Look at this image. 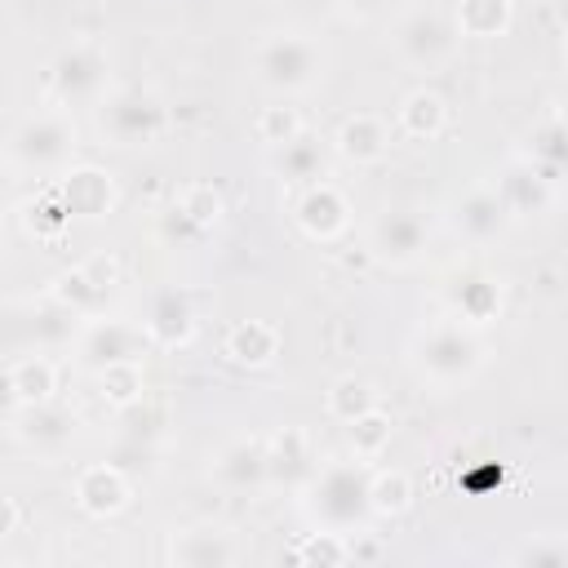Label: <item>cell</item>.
I'll return each mask as SVG.
<instances>
[{"label":"cell","mask_w":568,"mask_h":568,"mask_svg":"<svg viewBox=\"0 0 568 568\" xmlns=\"http://www.w3.org/2000/svg\"><path fill=\"white\" fill-rule=\"evenodd\" d=\"M368 484L373 470L364 457L351 462H324L315 466V475L302 484V510L315 528H337V532H359L373 519V501H368Z\"/></svg>","instance_id":"cell-1"},{"label":"cell","mask_w":568,"mask_h":568,"mask_svg":"<svg viewBox=\"0 0 568 568\" xmlns=\"http://www.w3.org/2000/svg\"><path fill=\"white\" fill-rule=\"evenodd\" d=\"M488 359V342L479 324H466L457 315H439L435 324H426L413 342V368L422 382L448 390L470 382Z\"/></svg>","instance_id":"cell-2"},{"label":"cell","mask_w":568,"mask_h":568,"mask_svg":"<svg viewBox=\"0 0 568 568\" xmlns=\"http://www.w3.org/2000/svg\"><path fill=\"white\" fill-rule=\"evenodd\" d=\"M248 71L266 93H306L324 75V53L306 31H266L248 53Z\"/></svg>","instance_id":"cell-3"},{"label":"cell","mask_w":568,"mask_h":568,"mask_svg":"<svg viewBox=\"0 0 568 568\" xmlns=\"http://www.w3.org/2000/svg\"><path fill=\"white\" fill-rule=\"evenodd\" d=\"M75 155V120L62 106L31 111L9 133V164L22 173H62Z\"/></svg>","instance_id":"cell-4"},{"label":"cell","mask_w":568,"mask_h":568,"mask_svg":"<svg viewBox=\"0 0 568 568\" xmlns=\"http://www.w3.org/2000/svg\"><path fill=\"white\" fill-rule=\"evenodd\" d=\"M98 124L115 146H151L169 129V106L142 84H120L98 102Z\"/></svg>","instance_id":"cell-5"},{"label":"cell","mask_w":568,"mask_h":568,"mask_svg":"<svg viewBox=\"0 0 568 568\" xmlns=\"http://www.w3.org/2000/svg\"><path fill=\"white\" fill-rule=\"evenodd\" d=\"M457 40H462L457 22L444 18L439 9H413V13H404L390 27V44H395L399 62H408L413 71H439V67H448L453 53H457Z\"/></svg>","instance_id":"cell-6"},{"label":"cell","mask_w":568,"mask_h":568,"mask_svg":"<svg viewBox=\"0 0 568 568\" xmlns=\"http://www.w3.org/2000/svg\"><path fill=\"white\" fill-rule=\"evenodd\" d=\"M49 93L58 106H80V102H102L106 98V53L89 40L67 44L49 62Z\"/></svg>","instance_id":"cell-7"},{"label":"cell","mask_w":568,"mask_h":568,"mask_svg":"<svg viewBox=\"0 0 568 568\" xmlns=\"http://www.w3.org/2000/svg\"><path fill=\"white\" fill-rule=\"evenodd\" d=\"M430 244V226L417 209H382L368 226V253L382 262V266H413Z\"/></svg>","instance_id":"cell-8"},{"label":"cell","mask_w":568,"mask_h":568,"mask_svg":"<svg viewBox=\"0 0 568 568\" xmlns=\"http://www.w3.org/2000/svg\"><path fill=\"white\" fill-rule=\"evenodd\" d=\"M293 222H297V231L306 240L333 244L351 226V200L342 195V186H333L328 178H320V182L302 186V195L293 200Z\"/></svg>","instance_id":"cell-9"},{"label":"cell","mask_w":568,"mask_h":568,"mask_svg":"<svg viewBox=\"0 0 568 568\" xmlns=\"http://www.w3.org/2000/svg\"><path fill=\"white\" fill-rule=\"evenodd\" d=\"M71 497H75V506H80L89 519H111V515H120V510L129 506L133 488H129V475H124L120 466H111V462H89V466L75 470Z\"/></svg>","instance_id":"cell-10"},{"label":"cell","mask_w":568,"mask_h":568,"mask_svg":"<svg viewBox=\"0 0 568 568\" xmlns=\"http://www.w3.org/2000/svg\"><path fill=\"white\" fill-rule=\"evenodd\" d=\"M142 333L151 346H164V351H178L195 337V306L182 288H155L146 297V311H142Z\"/></svg>","instance_id":"cell-11"},{"label":"cell","mask_w":568,"mask_h":568,"mask_svg":"<svg viewBox=\"0 0 568 568\" xmlns=\"http://www.w3.org/2000/svg\"><path fill=\"white\" fill-rule=\"evenodd\" d=\"M146 346V333L142 324H129V320H89L75 351L89 368H106V364H120V359H138Z\"/></svg>","instance_id":"cell-12"},{"label":"cell","mask_w":568,"mask_h":568,"mask_svg":"<svg viewBox=\"0 0 568 568\" xmlns=\"http://www.w3.org/2000/svg\"><path fill=\"white\" fill-rule=\"evenodd\" d=\"M333 151L355 169H373V164H382L390 155V124L382 115H373V111H355V115H346L337 124Z\"/></svg>","instance_id":"cell-13"},{"label":"cell","mask_w":568,"mask_h":568,"mask_svg":"<svg viewBox=\"0 0 568 568\" xmlns=\"http://www.w3.org/2000/svg\"><path fill=\"white\" fill-rule=\"evenodd\" d=\"M58 191H62L71 217H80V222H98V217H106V213L115 209V182H111V173L98 169V164L67 169V173L58 178Z\"/></svg>","instance_id":"cell-14"},{"label":"cell","mask_w":568,"mask_h":568,"mask_svg":"<svg viewBox=\"0 0 568 568\" xmlns=\"http://www.w3.org/2000/svg\"><path fill=\"white\" fill-rule=\"evenodd\" d=\"M235 559H240V550H235L231 532L217 528V524L182 528L169 541V564H178V568H226Z\"/></svg>","instance_id":"cell-15"},{"label":"cell","mask_w":568,"mask_h":568,"mask_svg":"<svg viewBox=\"0 0 568 568\" xmlns=\"http://www.w3.org/2000/svg\"><path fill=\"white\" fill-rule=\"evenodd\" d=\"M453 226H457L466 240L488 244V240H497V235L510 226V209H506V200H501L497 186H470V191L457 200V209H453Z\"/></svg>","instance_id":"cell-16"},{"label":"cell","mask_w":568,"mask_h":568,"mask_svg":"<svg viewBox=\"0 0 568 568\" xmlns=\"http://www.w3.org/2000/svg\"><path fill=\"white\" fill-rule=\"evenodd\" d=\"M18 413H22V422L13 426V435H18L27 448H36V453H62V448L75 439V430H80L75 413L62 408V404H53V399L31 404V408H18Z\"/></svg>","instance_id":"cell-17"},{"label":"cell","mask_w":568,"mask_h":568,"mask_svg":"<svg viewBox=\"0 0 568 568\" xmlns=\"http://www.w3.org/2000/svg\"><path fill=\"white\" fill-rule=\"evenodd\" d=\"M213 479L222 488H235V493H248V488H262L271 479V457H266V444L244 435V439H231L217 457H213Z\"/></svg>","instance_id":"cell-18"},{"label":"cell","mask_w":568,"mask_h":568,"mask_svg":"<svg viewBox=\"0 0 568 568\" xmlns=\"http://www.w3.org/2000/svg\"><path fill=\"white\" fill-rule=\"evenodd\" d=\"M497 191H501L510 217H528V213H541V209L550 204L555 182H550L528 155H519V160H510V164L497 173Z\"/></svg>","instance_id":"cell-19"},{"label":"cell","mask_w":568,"mask_h":568,"mask_svg":"<svg viewBox=\"0 0 568 568\" xmlns=\"http://www.w3.org/2000/svg\"><path fill=\"white\" fill-rule=\"evenodd\" d=\"M271 173H280L288 186H311L328 178V146L315 133H297L293 142L271 151Z\"/></svg>","instance_id":"cell-20"},{"label":"cell","mask_w":568,"mask_h":568,"mask_svg":"<svg viewBox=\"0 0 568 568\" xmlns=\"http://www.w3.org/2000/svg\"><path fill=\"white\" fill-rule=\"evenodd\" d=\"M4 390H9V408H31L53 399L58 390V368L49 355H18L4 368Z\"/></svg>","instance_id":"cell-21"},{"label":"cell","mask_w":568,"mask_h":568,"mask_svg":"<svg viewBox=\"0 0 568 568\" xmlns=\"http://www.w3.org/2000/svg\"><path fill=\"white\" fill-rule=\"evenodd\" d=\"M266 457H271V479L275 484H306L315 475V448L311 435L302 426H284L266 439Z\"/></svg>","instance_id":"cell-22"},{"label":"cell","mask_w":568,"mask_h":568,"mask_svg":"<svg viewBox=\"0 0 568 568\" xmlns=\"http://www.w3.org/2000/svg\"><path fill=\"white\" fill-rule=\"evenodd\" d=\"M448 315L484 328L501 315V288L488 275H457L448 284Z\"/></svg>","instance_id":"cell-23"},{"label":"cell","mask_w":568,"mask_h":568,"mask_svg":"<svg viewBox=\"0 0 568 568\" xmlns=\"http://www.w3.org/2000/svg\"><path fill=\"white\" fill-rule=\"evenodd\" d=\"M222 351H226V359L240 364V368H266V364H275V355H280V328L266 324V320H240V324L226 333Z\"/></svg>","instance_id":"cell-24"},{"label":"cell","mask_w":568,"mask_h":568,"mask_svg":"<svg viewBox=\"0 0 568 568\" xmlns=\"http://www.w3.org/2000/svg\"><path fill=\"white\" fill-rule=\"evenodd\" d=\"M395 124L399 133L417 138V142H435L444 129H448V102L435 93V89H413L399 98V111H395Z\"/></svg>","instance_id":"cell-25"},{"label":"cell","mask_w":568,"mask_h":568,"mask_svg":"<svg viewBox=\"0 0 568 568\" xmlns=\"http://www.w3.org/2000/svg\"><path fill=\"white\" fill-rule=\"evenodd\" d=\"M528 160L550 178V182H564L568 178V120L564 115H550L532 129L528 138Z\"/></svg>","instance_id":"cell-26"},{"label":"cell","mask_w":568,"mask_h":568,"mask_svg":"<svg viewBox=\"0 0 568 568\" xmlns=\"http://www.w3.org/2000/svg\"><path fill=\"white\" fill-rule=\"evenodd\" d=\"M510 18H515V4L510 0H457V31L470 36V40H497L510 31Z\"/></svg>","instance_id":"cell-27"},{"label":"cell","mask_w":568,"mask_h":568,"mask_svg":"<svg viewBox=\"0 0 568 568\" xmlns=\"http://www.w3.org/2000/svg\"><path fill=\"white\" fill-rule=\"evenodd\" d=\"M142 390H146V377H142V359H120V364H106L98 368V395L111 404V408H133L142 404Z\"/></svg>","instance_id":"cell-28"},{"label":"cell","mask_w":568,"mask_h":568,"mask_svg":"<svg viewBox=\"0 0 568 568\" xmlns=\"http://www.w3.org/2000/svg\"><path fill=\"white\" fill-rule=\"evenodd\" d=\"M368 408H377V395H373V386H368L364 377H355V373H342V377L328 386V395H324V413H328L333 422H342V426H351V422L364 417Z\"/></svg>","instance_id":"cell-29"},{"label":"cell","mask_w":568,"mask_h":568,"mask_svg":"<svg viewBox=\"0 0 568 568\" xmlns=\"http://www.w3.org/2000/svg\"><path fill=\"white\" fill-rule=\"evenodd\" d=\"M368 501H373V519H399L413 506V479L404 470H373Z\"/></svg>","instance_id":"cell-30"},{"label":"cell","mask_w":568,"mask_h":568,"mask_svg":"<svg viewBox=\"0 0 568 568\" xmlns=\"http://www.w3.org/2000/svg\"><path fill=\"white\" fill-rule=\"evenodd\" d=\"M200 235L204 231H213L217 222H222V213H226V200H222V191L213 186V182H191V186H182V195H178V204H173Z\"/></svg>","instance_id":"cell-31"},{"label":"cell","mask_w":568,"mask_h":568,"mask_svg":"<svg viewBox=\"0 0 568 568\" xmlns=\"http://www.w3.org/2000/svg\"><path fill=\"white\" fill-rule=\"evenodd\" d=\"M71 222H75V217H71V209H67V200H62L58 182H53V186H44V191L27 204V231H31V235H40V240H58Z\"/></svg>","instance_id":"cell-32"},{"label":"cell","mask_w":568,"mask_h":568,"mask_svg":"<svg viewBox=\"0 0 568 568\" xmlns=\"http://www.w3.org/2000/svg\"><path fill=\"white\" fill-rule=\"evenodd\" d=\"M390 435H395V422H390V413H382V408H368L364 417H355V422L346 426L351 453L364 457V462L382 457V453L390 448Z\"/></svg>","instance_id":"cell-33"},{"label":"cell","mask_w":568,"mask_h":568,"mask_svg":"<svg viewBox=\"0 0 568 568\" xmlns=\"http://www.w3.org/2000/svg\"><path fill=\"white\" fill-rule=\"evenodd\" d=\"M293 559H297V564H320V568L351 564V537H346V532H337V528L302 532V541L293 546Z\"/></svg>","instance_id":"cell-34"},{"label":"cell","mask_w":568,"mask_h":568,"mask_svg":"<svg viewBox=\"0 0 568 568\" xmlns=\"http://www.w3.org/2000/svg\"><path fill=\"white\" fill-rule=\"evenodd\" d=\"M257 138L275 151V146H284V142H293L297 133H306L302 129V115H297V106H288V102H271V106H262L257 111Z\"/></svg>","instance_id":"cell-35"},{"label":"cell","mask_w":568,"mask_h":568,"mask_svg":"<svg viewBox=\"0 0 568 568\" xmlns=\"http://www.w3.org/2000/svg\"><path fill=\"white\" fill-rule=\"evenodd\" d=\"M49 297H53V302H62V306H67V311H75V315H89V311H98V302H102V293L84 280V271H80V266L62 271V275L53 280V288H49Z\"/></svg>","instance_id":"cell-36"},{"label":"cell","mask_w":568,"mask_h":568,"mask_svg":"<svg viewBox=\"0 0 568 568\" xmlns=\"http://www.w3.org/2000/svg\"><path fill=\"white\" fill-rule=\"evenodd\" d=\"M510 564H519V568H564L568 564V541H550V537L524 541L519 550H510Z\"/></svg>","instance_id":"cell-37"},{"label":"cell","mask_w":568,"mask_h":568,"mask_svg":"<svg viewBox=\"0 0 568 568\" xmlns=\"http://www.w3.org/2000/svg\"><path fill=\"white\" fill-rule=\"evenodd\" d=\"M80 271H84V280L106 297L115 284H120V257L111 253V248H102V253H93V257H84L80 262Z\"/></svg>","instance_id":"cell-38"},{"label":"cell","mask_w":568,"mask_h":568,"mask_svg":"<svg viewBox=\"0 0 568 568\" xmlns=\"http://www.w3.org/2000/svg\"><path fill=\"white\" fill-rule=\"evenodd\" d=\"M351 537V532H346ZM386 550H382V541H373L368 532H355L351 537V564H368V559H382Z\"/></svg>","instance_id":"cell-39"},{"label":"cell","mask_w":568,"mask_h":568,"mask_svg":"<svg viewBox=\"0 0 568 568\" xmlns=\"http://www.w3.org/2000/svg\"><path fill=\"white\" fill-rule=\"evenodd\" d=\"M390 4H399V0H342V9L351 18H382Z\"/></svg>","instance_id":"cell-40"},{"label":"cell","mask_w":568,"mask_h":568,"mask_svg":"<svg viewBox=\"0 0 568 568\" xmlns=\"http://www.w3.org/2000/svg\"><path fill=\"white\" fill-rule=\"evenodd\" d=\"M18 515H22V510H18V501L9 497V501H4V528H0V537H13V532H18Z\"/></svg>","instance_id":"cell-41"},{"label":"cell","mask_w":568,"mask_h":568,"mask_svg":"<svg viewBox=\"0 0 568 568\" xmlns=\"http://www.w3.org/2000/svg\"><path fill=\"white\" fill-rule=\"evenodd\" d=\"M559 115H564V120H568V93H564V98H559Z\"/></svg>","instance_id":"cell-42"},{"label":"cell","mask_w":568,"mask_h":568,"mask_svg":"<svg viewBox=\"0 0 568 568\" xmlns=\"http://www.w3.org/2000/svg\"><path fill=\"white\" fill-rule=\"evenodd\" d=\"M564 67H568V31H564Z\"/></svg>","instance_id":"cell-43"}]
</instances>
